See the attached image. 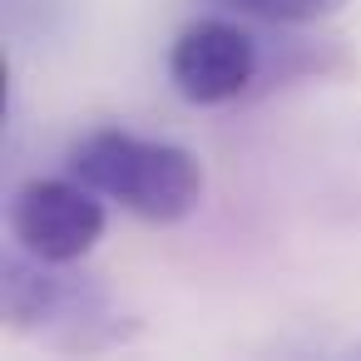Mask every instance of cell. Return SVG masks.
Here are the masks:
<instances>
[{
	"instance_id": "6da1fadb",
	"label": "cell",
	"mask_w": 361,
	"mask_h": 361,
	"mask_svg": "<svg viewBox=\"0 0 361 361\" xmlns=\"http://www.w3.org/2000/svg\"><path fill=\"white\" fill-rule=\"evenodd\" d=\"M0 297H6V322L16 331L70 356H94L139 336V322L99 277L75 272V262L30 257L25 247L6 257Z\"/></svg>"
},
{
	"instance_id": "7a4b0ae2",
	"label": "cell",
	"mask_w": 361,
	"mask_h": 361,
	"mask_svg": "<svg viewBox=\"0 0 361 361\" xmlns=\"http://www.w3.org/2000/svg\"><path fill=\"white\" fill-rule=\"evenodd\" d=\"M70 173L144 223H183L203 203V164L193 149L129 129H94L75 139Z\"/></svg>"
},
{
	"instance_id": "3957f363",
	"label": "cell",
	"mask_w": 361,
	"mask_h": 361,
	"mask_svg": "<svg viewBox=\"0 0 361 361\" xmlns=\"http://www.w3.org/2000/svg\"><path fill=\"white\" fill-rule=\"evenodd\" d=\"M257 75H262V50L238 20L223 16L188 20L169 45V85L178 90V99L198 109L243 99L257 85Z\"/></svg>"
},
{
	"instance_id": "277c9868",
	"label": "cell",
	"mask_w": 361,
	"mask_h": 361,
	"mask_svg": "<svg viewBox=\"0 0 361 361\" xmlns=\"http://www.w3.org/2000/svg\"><path fill=\"white\" fill-rule=\"evenodd\" d=\"M11 233L30 257L80 262L104 238V198L70 178H30L11 198Z\"/></svg>"
},
{
	"instance_id": "5b68a950",
	"label": "cell",
	"mask_w": 361,
	"mask_h": 361,
	"mask_svg": "<svg viewBox=\"0 0 361 361\" xmlns=\"http://www.w3.org/2000/svg\"><path fill=\"white\" fill-rule=\"evenodd\" d=\"M223 6H233L262 25H312V20L336 16L346 0H223Z\"/></svg>"
},
{
	"instance_id": "8992f818",
	"label": "cell",
	"mask_w": 361,
	"mask_h": 361,
	"mask_svg": "<svg viewBox=\"0 0 361 361\" xmlns=\"http://www.w3.org/2000/svg\"><path fill=\"white\" fill-rule=\"evenodd\" d=\"M356 351H361V346H356Z\"/></svg>"
}]
</instances>
